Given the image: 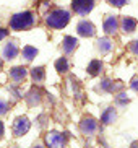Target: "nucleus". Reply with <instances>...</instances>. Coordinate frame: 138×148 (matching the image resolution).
I'll return each mask as SVG.
<instances>
[{
	"label": "nucleus",
	"mask_w": 138,
	"mask_h": 148,
	"mask_svg": "<svg viewBox=\"0 0 138 148\" xmlns=\"http://www.w3.org/2000/svg\"><path fill=\"white\" fill-rule=\"evenodd\" d=\"M33 23H34V15L31 13V12H23V13H18L12 18L10 28L15 31H21V29L33 26Z\"/></svg>",
	"instance_id": "obj_1"
},
{
	"label": "nucleus",
	"mask_w": 138,
	"mask_h": 148,
	"mask_svg": "<svg viewBox=\"0 0 138 148\" xmlns=\"http://www.w3.org/2000/svg\"><path fill=\"white\" fill-rule=\"evenodd\" d=\"M70 20V15L65 12V10H54L52 13H49L47 20H46V23H47L51 28H57V29H60V28H64L67 23H68Z\"/></svg>",
	"instance_id": "obj_2"
},
{
	"label": "nucleus",
	"mask_w": 138,
	"mask_h": 148,
	"mask_svg": "<svg viewBox=\"0 0 138 148\" xmlns=\"http://www.w3.org/2000/svg\"><path fill=\"white\" fill-rule=\"evenodd\" d=\"M93 5H94V0H73L72 2L75 13L78 15H86L88 12L93 10Z\"/></svg>",
	"instance_id": "obj_3"
},
{
	"label": "nucleus",
	"mask_w": 138,
	"mask_h": 148,
	"mask_svg": "<svg viewBox=\"0 0 138 148\" xmlns=\"http://www.w3.org/2000/svg\"><path fill=\"white\" fill-rule=\"evenodd\" d=\"M46 140H47V145L51 148H62L64 147V137L60 134H51L46 137Z\"/></svg>",
	"instance_id": "obj_4"
},
{
	"label": "nucleus",
	"mask_w": 138,
	"mask_h": 148,
	"mask_svg": "<svg viewBox=\"0 0 138 148\" xmlns=\"http://www.w3.org/2000/svg\"><path fill=\"white\" fill-rule=\"evenodd\" d=\"M78 33L81 36H93L94 34V26H93L88 20H83V21H80V25H78Z\"/></svg>",
	"instance_id": "obj_5"
},
{
	"label": "nucleus",
	"mask_w": 138,
	"mask_h": 148,
	"mask_svg": "<svg viewBox=\"0 0 138 148\" xmlns=\"http://www.w3.org/2000/svg\"><path fill=\"white\" fill-rule=\"evenodd\" d=\"M28 129H29V122L26 121L25 117L18 119V121L15 122V127H13V130H15V134H16L18 137H20V135H23L26 130H28Z\"/></svg>",
	"instance_id": "obj_6"
},
{
	"label": "nucleus",
	"mask_w": 138,
	"mask_h": 148,
	"mask_svg": "<svg viewBox=\"0 0 138 148\" xmlns=\"http://www.w3.org/2000/svg\"><path fill=\"white\" fill-rule=\"evenodd\" d=\"M77 44H78V41L75 39V38H72V36H67L64 41H62V49H64V52H72L75 47H77Z\"/></svg>",
	"instance_id": "obj_7"
},
{
	"label": "nucleus",
	"mask_w": 138,
	"mask_h": 148,
	"mask_svg": "<svg viewBox=\"0 0 138 148\" xmlns=\"http://www.w3.org/2000/svg\"><path fill=\"white\" fill-rule=\"evenodd\" d=\"M117 20H115V16H109L107 20H106V23H104V31L107 33V34H114L117 31Z\"/></svg>",
	"instance_id": "obj_8"
},
{
	"label": "nucleus",
	"mask_w": 138,
	"mask_h": 148,
	"mask_svg": "<svg viewBox=\"0 0 138 148\" xmlns=\"http://www.w3.org/2000/svg\"><path fill=\"white\" fill-rule=\"evenodd\" d=\"M135 28H137V21H135L133 18L125 16L122 20V29L125 31V33H133Z\"/></svg>",
	"instance_id": "obj_9"
},
{
	"label": "nucleus",
	"mask_w": 138,
	"mask_h": 148,
	"mask_svg": "<svg viewBox=\"0 0 138 148\" xmlns=\"http://www.w3.org/2000/svg\"><path fill=\"white\" fill-rule=\"evenodd\" d=\"M16 54H18V47H16V44L15 42H10V44H7V46L3 47L5 59H15Z\"/></svg>",
	"instance_id": "obj_10"
},
{
	"label": "nucleus",
	"mask_w": 138,
	"mask_h": 148,
	"mask_svg": "<svg viewBox=\"0 0 138 148\" xmlns=\"http://www.w3.org/2000/svg\"><path fill=\"white\" fill-rule=\"evenodd\" d=\"M10 77H12L15 82H21L26 77V69H23V67H15V69L10 70Z\"/></svg>",
	"instance_id": "obj_11"
},
{
	"label": "nucleus",
	"mask_w": 138,
	"mask_h": 148,
	"mask_svg": "<svg viewBox=\"0 0 138 148\" xmlns=\"http://www.w3.org/2000/svg\"><path fill=\"white\" fill-rule=\"evenodd\" d=\"M36 54H38L36 47H31V46H26V47H23V57H25L26 60H33V59L36 57Z\"/></svg>",
	"instance_id": "obj_12"
},
{
	"label": "nucleus",
	"mask_w": 138,
	"mask_h": 148,
	"mask_svg": "<svg viewBox=\"0 0 138 148\" xmlns=\"http://www.w3.org/2000/svg\"><path fill=\"white\" fill-rule=\"evenodd\" d=\"M81 129H83V132H86V134H91V132H94V129H96V124H94V121H93V119H88V121H83V124H81Z\"/></svg>",
	"instance_id": "obj_13"
},
{
	"label": "nucleus",
	"mask_w": 138,
	"mask_h": 148,
	"mask_svg": "<svg viewBox=\"0 0 138 148\" xmlns=\"http://www.w3.org/2000/svg\"><path fill=\"white\" fill-rule=\"evenodd\" d=\"M101 69H102V64H101L99 60H93L89 64V67H88V72H89L91 75H98Z\"/></svg>",
	"instance_id": "obj_14"
},
{
	"label": "nucleus",
	"mask_w": 138,
	"mask_h": 148,
	"mask_svg": "<svg viewBox=\"0 0 138 148\" xmlns=\"http://www.w3.org/2000/svg\"><path fill=\"white\" fill-rule=\"evenodd\" d=\"M55 67H57L59 72H67V70H68V62H67L65 57H60V59L55 62Z\"/></svg>",
	"instance_id": "obj_15"
},
{
	"label": "nucleus",
	"mask_w": 138,
	"mask_h": 148,
	"mask_svg": "<svg viewBox=\"0 0 138 148\" xmlns=\"http://www.w3.org/2000/svg\"><path fill=\"white\" fill-rule=\"evenodd\" d=\"M33 78H34L36 82H42V80H44V69H42V67L33 69Z\"/></svg>",
	"instance_id": "obj_16"
},
{
	"label": "nucleus",
	"mask_w": 138,
	"mask_h": 148,
	"mask_svg": "<svg viewBox=\"0 0 138 148\" xmlns=\"http://www.w3.org/2000/svg\"><path fill=\"white\" fill-rule=\"evenodd\" d=\"M111 47H112V44H111V41H109V39H99V49L102 51V52L111 51Z\"/></svg>",
	"instance_id": "obj_17"
},
{
	"label": "nucleus",
	"mask_w": 138,
	"mask_h": 148,
	"mask_svg": "<svg viewBox=\"0 0 138 148\" xmlns=\"http://www.w3.org/2000/svg\"><path fill=\"white\" fill-rule=\"evenodd\" d=\"M114 119H115V112H114V109H109L107 112L102 116V122H106V124H109V122H112Z\"/></svg>",
	"instance_id": "obj_18"
},
{
	"label": "nucleus",
	"mask_w": 138,
	"mask_h": 148,
	"mask_svg": "<svg viewBox=\"0 0 138 148\" xmlns=\"http://www.w3.org/2000/svg\"><path fill=\"white\" fill-rule=\"evenodd\" d=\"M107 2L111 5H114V7H117V8H119V7H124L128 0H107Z\"/></svg>",
	"instance_id": "obj_19"
},
{
	"label": "nucleus",
	"mask_w": 138,
	"mask_h": 148,
	"mask_svg": "<svg viewBox=\"0 0 138 148\" xmlns=\"http://www.w3.org/2000/svg\"><path fill=\"white\" fill-rule=\"evenodd\" d=\"M7 108H8V104H7L5 101H2V99H0V114H3L5 111H7Z\"/></svg>",
	"instance_id": "obj_20"
},
{
	"label": "nucleus",
	"mask_w": 138,
	"mask_h": 148,
	"mask_svg": "<svg viewBox=\"0 0 138 148\" xmlns=\"http://www.w3.org/2000/svg\"><path fill=\"white\" fill-rule=\"evenodd\" d=\"M132 51H133V52L138 56V41H135V42H132Z\"/></svg>",
	"instance_id": "obj_21"
},
{
	"label": "nucleus",
	"mask_w": 138,
	"mask_h": 148,
	"mask_svg": "<svg viewBox=\"0 0 138 148\" xmlns=\"http://www.w3.org/2000/svg\"><path fill=\"white\" fill-rule=\"evenodd\" d=\"M132 86H133L135 90L138 91V78H135V80H133V83H132Z\"/></svg>",
	"instance_id": "obj_22"
},
{
	"label": "nucleus",
	"mask_w": 138,
	"mask_h": 148,
	"mask_svg": "<svg viewBox=\"0 0 138 148\" xmlns=\"http://www.w3.org/2000/svg\"><path fill=\"white\" fill-rule=\"evenodd\" d=\"M5 36H7V31H5V29H0V39H3Z\"/></svg>",
	"instance_id": "obj_23"
},
{
	"label": "nucleus",
	"mask_w": 138,
	"mask_h": 148,
	"mask_svg": "<svg viewBox=\"0 0 138 148\" xmlns=\"http://www.w3.org/2000/svg\"><path fill=\"white\" fill-rule=\"evenodd\" d=\"M0 69H2V62H0Z\"/></svg>",
	"instance_id": "obj_24"
},
{
	"label": "nucleus",
	"mask_w": 138,
	"mask_h": 148,
	"mask_svg": "<svg viewBox=\"0 0 138 148\" xmlns=\"http://www.w3.org/2000/svg\"><path fill=\"white\" fill-rule=\"evenodd\" d=\"M36 148H41V147H36Z\"/></svg>",
	"instance_id": "obj_25"
}]
</instances>
